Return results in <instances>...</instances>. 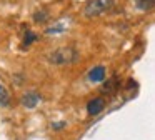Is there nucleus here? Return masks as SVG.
Listing matches in <instances>:
<instances>
[{
    "label": "nucleus",
    "mask_w": 155,
    "mask_h": 140,
    "mask_svg": "<svg viewBox=\"0 0 155 140\" xmlns=\"http://www.w3.org/2000/svg\"><path fill=\"white\" fill-rule=\"evenodd\" d=\"M114 7V0H90L85 7V17H98Z\"/></svg>",
    "instance_id": "nucleus-1"
},
{
    "label": "nucleus",
    "mask_w": 155,
    "mask_h": 140,
    "mask_svg": "<svg viewBox=\"0 0 155 140\" xmlns=\"http://www.w3.org/2000/svg\"><path fill=\"white\" fill-rule=\"evenodd\" d=\"M77 58V52H75L72 47H60L57 48L54 53H50L48 60L55 65H62V63H70Z\"/></svg>",
    "instance_id": "nucleus-2"
},
{
    "label": "nucleus",
    "mask_w": 155,
    "mask_h": 140,
    "mask_svg": "<svg viewBox=\"0 0 155 140\" xmlns=\"http://www.w3.org/2000/svg\"><path fill=\"white\" fill-rule=\"evenodd\" d=\"M104 107H105L104 98H92L90 102L87 103V112L90 113V115H97V113H100L102 110H104Z\"/></svg>",
    "instance_id": "nucleus-3"
},
{
    "label": "nucleus",
    "mask_w": 155,
    "mask_h": 140,
    "mask_svg": "<svg viewBox=\"0 0 155 140\" xmlns=\"http://www.w3.org/2000/svg\"><path fill=\"white\" fill-rule=\"evenodd\" d=\"M38 102H40V97H38L37 93H34V92H28V93H25V95L22 97V103H24L27 108H34Z\"/></svg>",
    "instance_id": "nucleus-4"
},
{
    "label": "nucleus",
    "mask_w": 155,
    "mask_h": 140,
    "mask_svg": "<svg viewBox=\"0 0 155 140\" xmlns=\"http://www.w3.org/2000/svg\"><path fill=\"white\" fill-rule=\"evenodd\" d=\"M88 78L92 82H102L105 78V67L98 65V67H94V68L88 72Z\"/></svg>",
    "instance_id": "nucleus-5"
},
{
    "label": "nucleus",
    "mask_w": 155,
    "mask_h": 140,
    "mask_svg": "<svg viewBox=\"0 0 155 140\" xmlns=\"http://www.w3.org/2000/svg\"><path fill=\"white\" fill-rule=\"evenodd\" d=\"M135 5L138 10H150L155 7V0H135Z\"/></svg>",
    "instance_id": "nucleus-6"
},
{
    "label": "nucleus",
    "mask_w": 155,
    "mask_h": 140,
    "mask_svg": "<svg viewBox=\"0 0 155 140\" xmlns=\"http://www.w3.org/2000/svg\"><path fill=\"white\" fill-rule=\"evenodd\" d=\"M0 105L2 107L8 105V92L5 90L4 85H0Z\"/></svg>",
    "instance_id": "nucleus-7"
},
{
    "label": "nucleus",
    "mask_w": 155,
    "mask_h": 140,
    "mask_svg": "<svg viewBox=\"0 0 155 140\" xmlns=\"http://www.w3.org/2000/svg\"><path fill=\"white\" fill-rule=\"evenodd\" d=\"M35 38H37V35H35L34 32H27V35H25V40H24V45H25V47H28Z\"/></svg>",
    "instance_id": "nucleus-8"
},
{
    "label": "nucleus",
    "mask_w": 155,
    "mask_h": 140,
    "mask_svg": "<svg viewBox=\"0 0 155 140\" xmlns=\"http://www.w3.org/2000/svg\"><path fill=\"white\" fill-rule=\"evenodd\" d=\"M45 17H47V12H38L34 15L35 22H45Z\"/></svg>",
    "instance_id": "nucleus-9"
},
{
    "label": "nucleus",
    "mask_w": 155,
    "mask_h": 140,
    "mask_svg": "<svg viewBox=\"0 0 155 140\" xmlns=\"http://www.w3.org/2000/svg\"><path fill=\"white\" fill-rule=\"evenodd\" d=\"M52 127H54V128H62V127H64V122H58V123H52Z\"/></svg>",
    "instance_id": "nucleus-10"
}]
</instances>
